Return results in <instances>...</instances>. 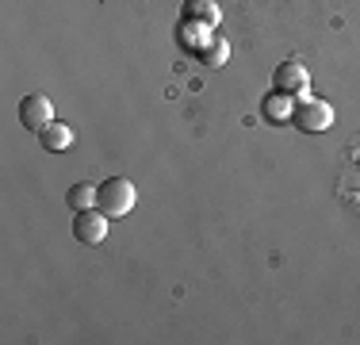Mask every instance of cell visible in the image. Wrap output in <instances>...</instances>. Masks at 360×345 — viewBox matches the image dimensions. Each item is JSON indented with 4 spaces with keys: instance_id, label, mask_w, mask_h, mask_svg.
I'll list each match as a JSON object with an SVG mask.
<instances>
[{
    "instance_id": "obj_1",
    "label": "cell",
    "mask_w": 360,
    "mask_h": 345,
    "mask_svg": "<svg viewBox=\"0 0 360 345\" xmlns=\"http://www.w3.org/2000/svg\"><path fill=\"white\" fill-rule=\"evenodd\" d=\"M139 203V188L131 184L127 177H111L96 188V207L108 215V219H123V215L134 211Z\"/></svg>"
},
{
    "instance_id": "obj_2",
    "label": "cell",
    "mask_w": 360,
    "mask_h": 345,
    "mask_svg": "<svg viewBox=\"0 0 360 345\" xmlns=\"http://www.w3.org/2000/svg\"><path fill=\"white\" fill-rule=\"evenodd\" d=\"M295 127L299 131H307V134H322V131H330L333 127V108L326 100H319V96H307V100H295Z\"/></svg>"
},
{
    "instance_id": "obj_3",
    "label": "cell",
    "mask_w": 360,
    "mask_h": 345,
    "mask_svg": "<svg viewBox=\"0 0 360 345\" xmlns=\"http://www.w3.org/2000/svg\"><path fill=\"white\" fill-rule=\"evenodd\" d=\"M272 89L288 92V96H295V100H307L311 96V73H307V65L299 62V58H288V62H280L276 73H272Z\"/></svg>"
},
{
    "instance_id": "obj_4",
    "label": "cell",
    "mask_w": 360,
    "mask_h": 345,
    "mask_svg": "<svg viewBox=\"0 0 360 345\" xmlns=\"http://www.w3.org/2000/svg\"><path fill=\"white\" fill-rule=\"evenodd\" d=\"M108 227H111V219L100 207H89V211L73 215V238L81 242V246H100V242L108 238Z\"/></svg>"
},
{
    "instance_id": "obj_5",
    "label": "cell",
    "mask_w": 360,
    "mask_h": 345,
    "mask_svg": "<svg viewBox=\"0 0 360 345\" xmlns=\"http://www.w3.org/2000/svg\"><path fill=\"white\" fill-rule=\"evenodd\" d=\"M20 123L27 127V131H42V127L54 123V104H50L46 92H31V96L20 100Z\"/></svg>"
},
{
    "instance_id": "obj_6",
    "label": "cell",
    "mask_w": 360,
    "mask_h": 345,
    "mask_svg": "<svg viewBox=\"0 0 360 345\" xmlns=\"http://www.w3.org/2000/svg\"><path fill=\"white\" fill-rule=\"evenodd\" d=\"M176 39H180V46H184L188 54H200V50L215 39V27H207V23H192V20H180Z\"/></svg>"
},
{
    "instance_id": "obj_7",
    "label": "cell",
    "mask_w": 360,
    "mask_h": 345,
    "mask_svg": "<svg viewBox=\"0 0 360 345\" xmlns=\"http://www.w3.org/2000/svg\"><path fill=\"white\" fill-rule=\"evenodd\" d=\"M261 115L269 119V123H291V115H295V96H288V92H269V96L261 100Z\"/></svg>"
},
{
    "instance_id": "obj_8",
    "label": "cell",
    "mask_w": 360,
    "mask_h": 345,
    "mask_svg": "<svg viewBox=\"0 0 360 345\" xmlns=\"http://www.w3.org/2000/svg\"><path fill=\"white\" fill-rule=\"evenodd\" d=\"M39 146L46 153H65L73 146V127L70 123H58V119H54L50 127H42V131H39Z\"/></svg>"
},
{
    "instance_id": "obj_9",
    "label": "cell",
    "mask_w": 360,
    "mask_h": 345,
    "mask_svg": "<svg viewBox=\"0 0 360 345\" xmlns=\"http://www.w3.org/2000/svg\"><path fill=\"white\" fill-rule=\"evenodd\" d=\"M180 20H192V23H207V27H219L222 12L215 0H184L180 8Z\"/></svg>"
},
{
    "instance_id": "obj_10",
    "label": "cell",
    "mask_w": 360,
    "mask_h": 345,
    "mask_svg": "<svg viewBox=\"0 0 360 345\" xmlns=\"http://www.w3.org/2000/svg\"><path fill=\"white\" fill-rule=\"evenodd\" d=\"M96 188H100V184L81 180V184H73L70 192H65V203H70L73 211H89V207H96Z\"/></svg>"
},
{
    "instance_id": "obj_11",
    "label": "cell",
    "mask_w": 360,
    "mask_h": 345,
    "mask_svg": "<svg viewBox=\"0 0 360 345\" xmlns=\"http://www.w3.org/2000/svg\"><path fill=\"white\" fill-rule=\"evenodd\" d=\"M195 58H200V62H203V65H211V69H219V65H226V58H230V42H226V39H222V34H215V39H211V42H207V46H203V50H200V54H195Z\"/></svg>"
}]
</instances>
